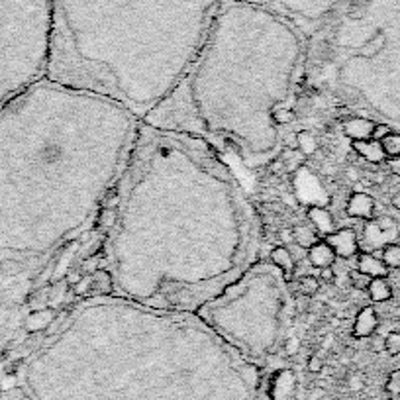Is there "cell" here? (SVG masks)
<instances>
[{
	"mask_svg": "<svg viewBox=\"0 0 400 400\" xmlns=\"http://www.w3.org/2000/svg\"><path fill=\"white\" fill-rule=\"evenodd\" d=\"M102 261L114 297L198 312L261 259V220L227 157L200 135L138 122L114 183Z\"/></svg>",
	"mask_w": 400,
	"mask_h": 400,
	"instance_id": "cell-1",
	"label": "cell"
},
{
	"mask_svg": "<svg viewBox=\"0 0 400 400\" xmlns=\"http://www.w3.org/2000/svg\"><path fill=\"white\" fill-rule=\"evenodd\" d=\"M138 118L39 81L0 110V284L31 281L85 234L124 169Z\"/></svg>",
	"mask_w": 400,
	"mask_h": 400,
	"instance_id": "cell-2",
	"label": "cell"
},
{
	"mask_svg": "<svg viewBox=\"0 0 400 400\" xmlns=\"http://www.w3.org/2000/svg\"><path fill=\"white\" fill-rule=\"evenodd\" d=\"M24 376L31 400H257L261 369L193 312L88 297L57 316Z\"/></svg>",
	"mask_w": 400,
	"mask_h": 400,
	"instance_id": "cell-3",
	"label": "cell"
},
{
	"mask_svg": "<svg viewBox=\"0 0 400 400\" xmlns=\"http://www.w3.org/2000/svg\"><path fill=\"white\" fill-rule=\"evenodd\" d=\"M308 39L265 8L220 0L185 77L143 124L208 140L245 167L269 163L282 138L273 114L289 106Z\"/></svg>",
	"mask_w": 400,
	"mask_h": 400,
	"instance_id": "cell-4",
	"label": "cell"
},
{
	"mask_svg": "<svg viewBox=\"0 0 400 400\" xmlns=\"http://www.w3.org/2000/svg\"><path fill=\"white\" fill-rule=\"evenodd\" d=\"M220 0H51L47 81L94 94L138 122L175 91Z\"/></svg>",
	"mask_w": 400,
	"mask_h": 400,
	"instance_id": "cell-5",
	"label": "cell"
},
{
	"mask_svg": "<svg viewBox=\"0 0 400 400\" xmlns=\"http://www.w3.org/2000/svg\"><path fill=\"white\" fill-rule=\"evenodd\" d=\"M292 308L289 279L271 261L259 259L196 314L226 344L261 369L289 337Z\"/></svg>",
	"mask_w": 400,
	"mask_h": 400,
	"instance_id": "cell-6",
	"label": "cell"
},
{
	"mask_svg": "<svg viewBox=\"0 0 400 400\" xmlns=\"http://www.w3.org/2000/svg\"><path fill=\"white\" fill-rule=\"evenodd\" d=\"M51 43V0H0V110L43 81Z\"/></svg>",
	"mask_w": 400,
	"mask_h": 400,
	"instance_id": "cell-7",
	"label": "cell"
},
{
	"mask_svg": "<svg viewBox=\"0 0 400 400\" xmlns=\"http://www.w3.org/2000/svg\"><path fill=\"white\" fill-rule=\"evenodd\" d=\"M273 12L312 39L353 0H242Z\"/></svg>",
	"mask_w": 400,
	"mask_h": 400,
	"instance_id": "cell-8",
	"label": "cell"
},
{
	"mask_svg": "<svg viewBox=\"0 0 400 400\" xmlns=\"http://www.w3.org/2000/svg\"><path fill=\"white\" fill-rule=\"evenodd\" d=\"M324 242L328 243L332 250L336 251L337 257L342 259H352L359 253V237L353 232L352 227H342V230H334L332 234L322 237Z\"/></svg>",
	"mask_w": 400,
	"mask_h": 400,
	"instance_id": "cell-9",
	"label": "cell"
},
{
	"mask_svg": "<svg viewBox=\"0 0 400 400\" xmlns=\"http://www.w3.org/2000/svg\"><path fill=\"white\" fill-rule=\"evenodd\" d=\"M375 200L373 196L367 195V193H353L347 200V206H345V214L349 218H357V220H369L375 218Z\"/></svg>",
	"mask_w": 400,
	"mask_h": 400,
	"instance_id": "cell-10",
	"label": "cell"
},
{
	"mask_svg": "<svg viewBox=\"0 0 400 400\" xmlns=\"http://www.w3.org/2000/svg\"><path fill=\"white\" fill-rule=\"evenodd\" d=\"M376 122L371 120V118H361V116H353L347 118L342 125L345 138H349L352 141H363V140H371L373 138V130H375Z\"/></svg>",
	"mask_w": 400,
	"mask_h": 400,
	"instance_id": "cell-11",
	"label": "cell"
},
{
	"mask_svg": "<svg viewBox=\"0 0 400 400\" xmlns=\"http://www.w3.org/2000/svg\"><path fill=\"white\" fill-rule=\"evenodd\" d=\"M379 328V316L373 306H365L361 308V312L357 314V318L353 322V336L359 339H367L376 332Z\"/></svg>",
	"mask_w": 400,
	"mask_h": 400,
	"instance_id": "cell-12",
	"label": "cell"
},
{
	"mask_svg": "<svg viewBox=\"0 0 400 400\" xmlns=\"http://www.w3.org/2000/svg\"><path fill=\"white\" fill-rule=\"evenodd\" d=\"M57 310L55 308H39L24 320V328L30 334H39V332H46L53 326V322L57 320Z\"/></svg>",
	"mask_w": 400,
	"mask_h": 400,
	"instance_id": "cell-13",
	"label": "cell"
},
{
	"mask_svg": "<svg viewBox=\"0 0 400 400\" xmlns=\"http://www.w3.org/2000/svg\"><path fill=\"white\" fill-rule=\"evenodd\" d=\"M357 269L361 273L369 275L371 279H386L389 277V267L384 265L383 259L375 257L373 253H359L357 255Z\"/></svg>",
	"mask_w": 400,
	"mask_h": 400,
	"instance_id": "cell-14",
	"label": "cell"
},
{
	"mask_svg": "<svg viewBox=\"0 0 400 400\" xmlns=\"http://www.w3.org/2000/svg\"><path fill=\"white\" fill-rule=\"evenodd\" d=\"M353 151L361 155L369 163H384L386 161V153H384L381 141L376 140H363V141H352Z\"/></svg>",
	"mask_w": 400,
	"mask_h": 400,
	"instance_id": "cell-15",
	"label": "cell"
},
{
	"mask_svg": "<svg viewBox=\"0 0 400 400\" xmlns=\"http://www.w3.org/2000/svg\"><path fill=\"white\" fill-rule=\"evenodd\" d=\"M294 375L290 371H279L271 383V396L273 400H289L294 392Z\"/></svg>",
	"mask_w": 400,
	"mask_h": 400,
	"instance_id": "cell-16",
	"label": "cell"
},
{
	"mask_svg": "<svg viewBox=\"0 0 400 400\" xmlns=\"http://www.w3.org/2000/svg\"><path fill=\"white\" fill-rule=\"evenodd\" d=\"M336 251L329 247L328 243L320 240V242L312 245L308 250V263L316 269H324V267H332L336 261Z\"/></svg>",
	"mask_w": 400,
	"mask_h": 400,
	"instance_id": "cell-17",
	"label": "cell"
},
{
	"mask_svg": "<svg viewBox=\"0 0 400 400\" xmlns=\"http://www.w3.org/2000/svg\"><path fill=\"white\" fill-rule=\"evenodd\" d=\"M308 218H310V224H312L314 230L320 234V237L332 234L336 230L332 214L326 208H322V206H310L308 208Z\"/></svg>",
	"mask_w": 400,
	"mask_h": 400,
	"instance_id": "cell-18",
	"label": "cell"
},
{
	"mask_svg": "<svg viewBox=\"0 0 400 400\" xmlns=\"http://www.w3.org/2000/svg\"><path fill=\"white\" fill-rule=\"evenodd\" d=\"M269 261H271L275 267H279L287 279H290V277L294 275L297 263H294V257H292L290 250H287V247L279 245V247L271 250V253H269Z\"/></svg>",
	"mask_w": 400,
	"mask_h": 400,
	"instance_id": "cell-19",
	"label": "cell"
},
{
	"mask_svg": "<svg viewBox=\"0 0 400 400\" xmlns=\"http://www.w3.org/2000/svg\"><path fill=\"white\" fill-rule=\"evenodd\" d=\"M91 277H93V297H114V281L104 267L96 269L94 273H91Z\"/></svg>",
	"mask_w": 400,
	"mask_h": 400,
	"instance_id": "cell-20",
	"label": "cell"
},
{
	"mask_svg": "<svg viewBox=\"0 0 400 400\" xmlns=\"http://www.w3.org/2000/svg\"><path fill=\"white\" fill-rule=\"evenodd\" d=\"M292 240L297 243L298 247H302V250H310L312 245L320 242L322 237L320 234L316 232L312 227V224H298L294 230H292Z\"/></svg>",
	"mask_w": 400,
	"mask_h": 400,
	"instance_id": "cell-21",
	"label": "cell"
},
{
	"mask_svg": "<svg viewBox=\"0 0 400 400\" xmlns=\"http://www.w3.org/2000/svg\"><path fill=\"white\" fill-rule=\"evenodd\" d=\"M367 294L375 304H383V302H389L392 298V287L386 279H373L369 284Z\"/></svg>",
	"mask_w": 400,
	"mask_h": 400,
	"instance_id": "cell-22",
	"label": "cell"
},
{
	"mask_svg": "<svg viewBox=\"0 0 400 400\" xmlns=\"http://www.w3.org/2000/svg\"><path fill=\"white\" fill-rule=\"evenodd\" d=\"M297 149L304 157L314 155V153H316V149H318V141H316V138H314V133H310L308 130H298Z\"/></svg>",
	"mask_w": 400,
	"mask_h": 400,
	"instance_id": "cell-23",
	"label": "cell"
},
{
	"mask_svg": "<svg viewBox=\"0 0 400 400\" xmlns=\"http://www.w3.org/2000/svg\"><path fill=\"white\" fill-rule=\"evenodd\" d=\"M279 159H281V163L284 169H289V171H294L297 167H300L302 165V161H304L306 157L300 153V151H294L292 148H282V151L279 153Z\"/></svg>",
	"mask_w": 400,
	"mask_h": 400,
	"instance_id": "cell-24",
	"label": "cell"
},
{
	"mask_svg": "<svg viewBox=\"0 0 400 400\" xmlns=\"http://www.w3.org/2000/svg\"><path fill=\"white\" fill-rule=\"evenodd\" d=\"M318 290H320V279H318V277H314V275H302V277L298 279V292H300L302 297H314Z\"/></svg>",
	"mask_w": 400,
	"mask_h": 400,
	"instance_id": "cell-25",
	"label": "cell"
},
{
	"mask_svg": "<svg viewBox=\"0 0 400 400\" xmlns=\"http://www.w3.org/2000/svg\"><path fill=\"white\" fill-rule=\"evenodd\" d=\"M384 265L389 269H400V245L399 243H386L383 247Z\"/></svg>",
	"mask_w": 400,
	"mask_h": 400,
	"instance_id": "cell-26",
	"label": "cell"
},
{
	"mask_svg": "<svg viewBox=\"0 0 400 400\" xmlns=\"http://www.w3.org/2000/svg\"><path fill=\"white\" fill-rule=\"evenodd\" d=\"M381 145H383L384 153H386V159L389 157H400V132L392 130L386 138L381 140Z\"/></svg>",
	"mask_w": 400,
	"mask_h": 400,
	"instance_id": "cell-27",
	"label": "cell"
},
{
	"mask_svg": "<svg viewBox=\"0 0 400 400\" xmlns=\"http://www.w3.org/2000/svg\"><path fill=\"white\" fill-rule=\"evenodd\" d=\"M73 292L81 298H88L93 297V277L91 275H86V277H81L77 282H75V287H73Z\"/></svg>",
	"mask_w": 400,
	"mask_h": 400,
	"instance_id": "cell-28",
	"label": "cell"
},
{
	"mask_svg": "<svg viewBox=\"0 0 400 400\" xmlns=\"http://www.w3.org/2000/svg\"><path fill=\"white\" fill-rule=\"evenodd\" d=\"M349 277V284H352L353 289H357V290H365L367 292V289H369V284H371V277L369 275H365V273H361L359 269H355V271H352V273L347 275Z\"/></svg>",
	"mask_w": 400,
	"mask_h": 400,
	"instance_id": "cell-29",
	"label": "cell"
},
{
	"mask_svg": "<svg viewBox=\"0 0 400 400\" xmlns=\"http://www.w3.org/2000/svg\"><path fill=\"white\" fill-rule=\"evenodd\" d=\"M384 344V352L392 355V357H396L400 355V332H391L389 336L383 339Z\"/></svg>",
	"mask_w": 400,
	"mask_h": 400,
	"instance_id": "cell-30",
	"label": "cell"
},
{
	"mask_svg": "<svg viewBox=\"0 0 400 400\" xmlns=\"http://www.w3.org/2000/svg\"><path fill=\"white\" fill-rule=\"evenodd\" d=\"M275 122L279 125H287L290 124V122H294V118H297V114H294V108H290V106H282V108H279L277 112L273 114Z\"/></svg>",
	"mask_w": 400,
	"mask_h": 400,
	"instance_id": "cell-31",
	"label": "cell"
},
{
	"mask_svg": "<svg viewBox=\"0 0 400 400\" xmlns=\"http://www.w3.org/2000/svg\"><path fill=\"white\" fill-rule=\"evenodd\" d=\"M371 222L375 224L376 230H381L384 234H394V230H396V222L391 216H381V218L371 220Z\"/></svg>",
	"mask_w": 400,
	"mask_h": 400,
	"instance_id": "cell-32",
	"label": "cell"
},
{
	"mask_svg": "<svg viewBox=\"0 0 400 400\" xmlns=\"http://www.w3.org/2000/svg\"><path fill=\"white\" fill-rule=\"evenodd\" d=\"M386 392L392 394V396H400V369H394L391 375H389V381H386Z\"/></svg>",
	"mask_w": 400,
	"mask_h": 400,
	"instance_id": "cell-33",
	"label": "cell"
},
{
	"mask_svg": "<svg viewBox=\"0 0 400 400\" xmlns=\"http://www.w3.org/2000/svg\"><path fill=\"white\" fill-rule=\"evenodd\" d=\"M300 349V339L294 336H289L284 339V344H282V353L287 355V357H292L294 353H298Z\"/></svg>",
	"mask_w": 400,
	"mask_h": 400,
	"instance_id": "cell-34",
	"label": "cell"
},
{
	"mask_svg": "<svg viewBox=\"0 0 400 400\" xmlns=\"http://www.w3.org/2000/svg\"><path fill=\"white\" fill-rule=\"evenodd\" d=\"M392 132V128L389 124H384V122H376V125H375V130H373V138L371 140H376V141H381L383 138H386L389 133Z\"/></svg>",
	"mask_w": 400,
	"mask_h": 400,
	"instance_id": "cell-35",
	"label": "cell"
},
{
	"mask_svg": "<svg viewBox=\"0 0 400 400\" xmlns=\"http://www.w3.org/2000/svg\"><path fill=\"white\" fill-rule=\"evenodd\" d=\"M308 371L310 373H322L324 371V359L316 353L312 357H308Z\"/></svg>",
	"mask_w": 400,
	"mask_h": 400,
	"instance_id": "cell-36",
	"label": "cell"
},
{
	"mask_svg": "<svg viewBox=\"0 0 400 400\" xmlns=\"http://www.w3.org/2000/svg\"><path fill=\"white\" fill-rule=\"evenodd\" d=\"M336 271L332 269V267H324V269H320V277L318 279H322V281H326V282H334L336 281Z\"/></svg>",
	"mask_w": 400,
	"mask_h": 400,
	"instance_id": "cell-37",
	"label": "cell"
},
{
	"mask_svg": "<svg viewBox=\"0 0 400 400\" xmlns=\"http://www.w3.org/2000/svg\"><path fill=\"white\" fill-rule=\"evenodd\" d=\"M386 165H389L392 175L400 177V157H389V159H386Z\"/></svg>",
	"mask_w": 400,
	"mask_h": 400,
	"instance_id": "cell-38",
	"label": "cell"
},
{
	"mask_svg": "<svg viewBox=\"0 0 400 400\" xmlns=\"http://www.w3.org/2000/svg\"><path fill=\"white\" fill-rule=\"evenodd\" d=\"M349 386H352L353 391H359V389H363V376L353 375L352 379H349Z\"/></svg>",
	"mask_w": 400,
	"mask_h": 400,
	"instance_id": "cell-39",
	"label": "cell"
},
{
	"mask_svg": "<svg viewBox=\"0 0 400 400\" xmlns=\"http://www.w3.org/2000/svg\"><path fill=\"white\" fill-rule=\"evenodd\" d=\"M392 206H394L396 210H400V190L396 193V195L392 196Z\"/></svg>",
	"mask_w": 400,
	"mask_h": 400,
	"instance_id": "cell-40",
	"label": "cell"
},
{
	"mask_svg": "<svg viewBox=\"0 0 400 400\" xmlns=\"http://www.w3.org/2000/svg\"><path fill=\"white\" fill-rule=\"evenodd\" d=\"M322 394H324V391H322V389H314V391L310 392V399L318 400L322 396Z\"/></svg>",
	"mask_w": 400,
	"mask_h": 400,
	"instance_id": "cell-41",
	"label": "cell"
}]
</instances>
